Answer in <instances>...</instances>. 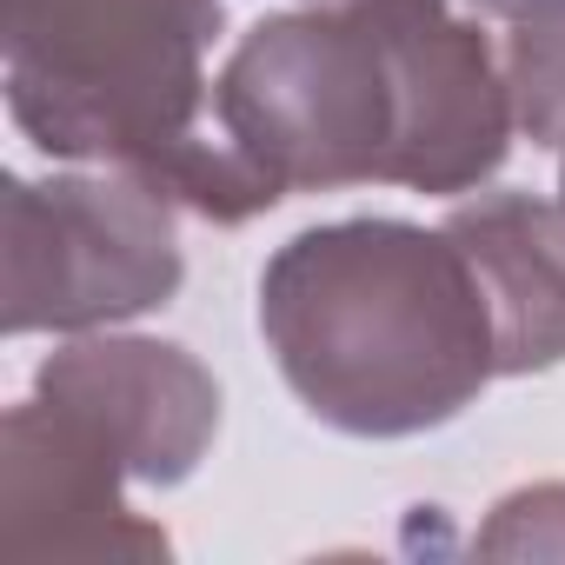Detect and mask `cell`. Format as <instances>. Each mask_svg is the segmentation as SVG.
Segmentation results:
<instances>
[{"mask_svg":"<svg viewBox=\"0 0 565 565\" xmlns=\"http://www.w3.org/2000/svg\"><path fill=\"white\" fill-rule=\"evenodd\" d=\"M259 327L300 399L347 433H413L499 373L486 279L452 233L353 220L266 266Z\"/></svg>","mask_w":565,"mask_h":565,"instance_id":"cell-2","label":"cell"},{"mask_svg":"<svg viewBox=\"0 0 565 565\" xmlns=\"http://www.w3.org/2000/svg\"><path fill=\"white\" fill-rule=\"evenodd\" d=\"M180 287L167 193L127 180H47L8 193V327H94Z\"/></svg>","mask_w":565,"mask_h":565,"instance_id":"cell-4","label":"cell"},{"mask_svg":"<svg viewBox=\"0 0 565 565\" xmlns=\"http://www.w3.org/2000/svg\"><path fill=\"white\" fill-rule=\"evenodd\" d=\"M220 127L279 193L347 180L459 193L505 160L512 87L439 0H347L246 34Z\"/></svg>","mask_w":565,"mask_h":565,"instance_id":"cell-1","label":"cell"},{"mask_svg":"<svg viewBox=\"0 0 565 565\" xmlns=\"http://www.w3.org/2000/svg\"><path fill=\"white\" fill-rule=\"evenodd\" d=\"M446 233L472 253L486 279L492 327H499V373L552 366L565 353V220L525 193H499L452 213Z\"/></svg>","mask_w":565,"mask_h":565,"instance_id":"cell-5","label":"cell"},{"mask_svg":"<svg viewBox=\"0 0 565 565\" xmlns=\"http://www.w3.org/2000/svg\"><path fill=\"white\" fill-rule=\"evenodd\" d=\"M512 107L532 140H552L565 127V14L525 21L512 34Z\"/></svg>","mask_w":565,"mask_h":565,"instance_id":"cell-6","label":"cell"},{"mask_svg":"<svg viewBox=\"0 0 565 565\" xmlns=\"http://www.w3.org/2000/svg\"><path fill=\"white\" fill-rule=\"evenodd\" d=\"M220 0H8L14 120L74 160H120L206 220H253L279 186L233 147L200 140V47Z\"/></svg>","mask_w":565,"mask_h":565,"instance_id":"cell-3","label":"cell"}]
</instances>
